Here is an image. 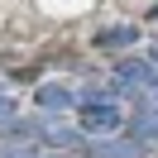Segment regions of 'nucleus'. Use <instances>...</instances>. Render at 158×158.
I'll list each match as a JSON object with an SVG mask.
<instances>
[{"label": "nucleus", "instance_id": "obj_9", "mask_svg": "<svg viewBox=\"0 0 158 158\" xmlns=\"http://www.w3.org/2000/svg\"><path fill=\"white\" fill-rule=\"evenodd\" d=\"M34 153H39L34 144H5L0 148V158H34Z\"/></svg>", "mask_w": 158, "mask_h": 158}, {"label": "nucleus", "instance_id": "obj_12", "mask_svg": "<svg viewBox=\"0 0 158 158\" xmlns=\"http://www.w3.org/2000/svg\"><path fill=\"white\" fill-rule=\"evenodd\" d=\"M0 96H5V81H0Z\"/></svg>", "mask_w": 158, "mask_h": 158}, {"label": "nucleus", "instance_id": "obj_7", "mask_svg": "<svg viewBox=\"0 0 158 158\" xmlns=\"http://www.w3.org/2000/svg\"><path fill=\"white\" fill-rule=\"evenodd\" d=\"M125 129H129V139H139V144H148V148L158 144V115H134Z\"/></svg>", "mask_w": 158, "mask_h": 158}, {"label": "nucleus", "instance_id": "obj_2", "mask_svg": "<svg viewBox=\"0 0 158 158\" xmlns=\"http://www.w3.org/2000/svg\"><path fill=\"white\" fill-rule=\"evenodd\" d=\"M153 77H158V72L148 67L144 58H125V62L115 67V91H120V96H139Z\"/></svg>", "mask_w": 158, "mask_h": 158}, {"label": "nucleus", "instance_id": "obj_3", "mask_svg": "<svg viewBox=\"0 0 158 158\" xmlns=\"http://www.w3.org/2000/svg\"><path fill=\"white\" fill-rule=\"evenodd\" d=\"M148 153V144H139V139H120V134H110V139H91V158H144Z\"/></svg>", "mask_w": 158, "mask_h": 158}, {"label": "nucleus", "instance_id": "obj_1", "mask_svg": "<svg viewBox=\"0 0 158 158\" xmlns=\"http://www.w3.org/2000/svg\"><path fill=\"white\" fill-rule=\"evenodd\" d=\"M81 129H86V139H110L125 129V115H120V106H81Z\"/></svg>", "mask_w": 158, "mask_h": 158}, {"label": "nucleus", "instance_id": "obj_6", "mask_svg": "<svg viewBox=\"0 0 158 158\" xmlns=\"http://www.w3.org/2000/svg\"><path fill=\"white\" fill-rule=\"evenodd\" d=\"M96 43L101 48H129V43H139V29L134 24H115V29H101Z\"/></svg>", "mask_w": 158, "mask_h": 158}, {"label": "nucleus", "instance_id": "obj_5", "mask_svg": "<svg viewBox=\"0 0 158 158\" xmlns=\"http://www.w3.org/2000/svg\"><path fill=\"white\" fill-rule=\"evenodd\" d=\"M34 101H39V110H48V115H53V110L62 115L67 106H77V91H72V86H62V81H43V86L34 91Z\"/></svg>", "mask_w": 158, "mask_h": 158}, {"label": "nucleus", "instance_id": "obj_4", "mask_svg": "<svg viewBox=\"0 0 158 158\" xmlns=\"http://www.w3.org/2000/svg\"><path fill=\"white\" fill-rule=\"evenodd\" d=\"M39 139L48 148H62V153H67V148H77L81 139H86V129H72V125H58V120H39Z\"/></svg>", "mask_w": 158, "mask_h": 158}, {"label": "nucleus", "instance_id": "obj_11", "mask_svg": "<svg viewBox=\"0 0 158 158\" xmlns=\"http://www.w3.org/2000/svg\"><path fill=\"white\" fill-rule=\"evenodd\" d=\"M34 158H67V153H62V148H39Z\"/></svg>", "mask_w": 158, "mask_h": 158}, {"label": "nucleus", "instance_id": "obj_10", "mask_svg": "<svg viewBox=\"0 0 158 158\" xmlns=\"http://www.w3.org/2000/svg\"><path fill=\"white\" fill-rule=\"evenodd\" d=\"M15 115V106H10V101H5V96H0V125H5V120H10Z\"/></svg>", "mask_w": 158, "mask_h": 158}, {"label": "nucleus", "instance_id": "obj_8", "mask_svg": "<svg viewBox=\"0 0 158 158\" xmlns=\"http://www.w3.org/2000/svg\"><path fill=\"white\" fill-rule=\"evenodd\" d=\"M134 106H139V115H158V77H153V81H148V86L134 96Z\"/></svg>", "mask_w": 158, "mask_h": 158}]
</instances>
